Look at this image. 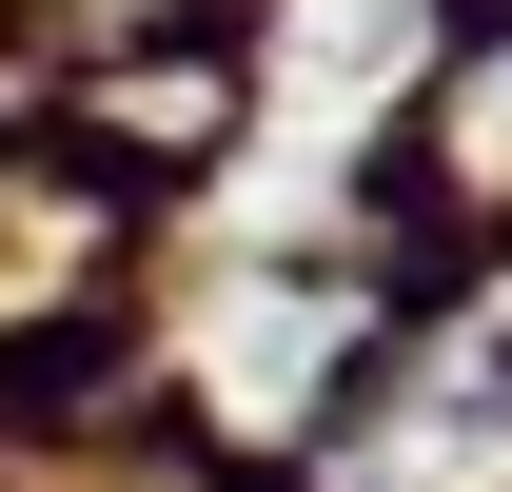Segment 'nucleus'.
Returning <instances> with one entry per match:
<instances>
[{
  "label": "nucleus",
  "mask_w": 512,
  "mask_h": 492,
  "mask_svg": "<svg viewBox=\"0 0 512 492\" xmlns=\"http://www.w3.org/2000/svg\"><path fill=\"white\" fill-rule=\"evenodd\" d=\"M394 60H414V0H296V99L316 119H375Z\"/></svg>",
  "instance_id": "obj_1"
}]
</instances>
